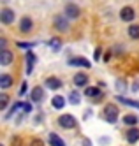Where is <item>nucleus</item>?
<instances>
[{
  "label": "nucleus",
  "mask_w": 139,
  "mask_h": 146,
  "mask_svg": "<svg viewBox=\"0 0 139 146\" xmlns=\"http://www.w3.org/2000/svg\"><path fill=\"white\" fill-rule=\"evenodd\" d=\"M118 114H120V109L114 106V104H108V106L104 108V118L108 123H114L118 120Z\"/></svg>",
  "instance_id": "f257e3e1"
},
{
  "label": "nucleus",
  "mask_w": 139,
  "mask_h": 146,
  "mask_svg": "<svg viewBox=\"0 0 139 146\" xmlns=\"http://www.w3.org/2000/svg\"><path fill=\"white\" fill-rule=\"evenodd\" d=\"M58 125L62 129H74L76 127V118L72 114H62L58 118Z\"/></svg>",
  "instance_id": "f03ea898"
},
{
  "label": "nucleus",
  "mask_w": 139,
  "mask_h": 146,
  "mask_svg": "<svg viewBox=\"0 0 139 146\" xmlns=\"http://www.w3.org/2000/svg\"><path fill=\"white\" fill-rule=\"evenodd\" d=\"M69 65L70 67H84V69L92 67V64L84 56H72V58H69Z\"/></svg>",
  "instance_id": "7ed1b4c3"
},
{
  "label": "nucleus",
  "mask_w": 139,
  "mask_h": 146,
  "mask_svg": "<svg viewBox=\"0 0 139 146\" xmlns=\"http://www.w3.org/2000/svg\"><path fill=\"white\" fill-rule=\"evenodd\" d=\"M0 21H2L4 25H11L14 23V11L13 9H2V13H0Z\"/></svg>",
  "instance_id": "20e7f679"
},
{
  "label": "nucleus",
  "mask_w": 139,
  "mask_h": 146,
  "mask_svg": "<svg viewBox=\"0 0 139 146\" xmlns=\"http://www.w3.org/2000/svg\"><path fill=\"white\" fill-rule=\"evenodd\" d=\"M53 25H55V28L58 30V32H65V30L69 28V18L67 16H57Z\"/></svg>",
  "instance_id": "39448f33"
},
{
  "label": "nucleus",
  "mask_w": 139,
  "mask_h": 146,
  "mask_svg": "<svg viewBox=\"0 0 139 146\" xmlns=\"http://www.w3.org/2000/svg\"><path fill=\"white\" fill-rule=\"evenodd\" d=\"M13 60H14L13 51H9V49H2V51H0V65H2V67L11 65V62H13Z\"/></svg>",
  "instance_id": "423d86ee"
},
{
  "label": "nucleus",
  "mask_w": 139,
  "mask_h": 146,
  "mask_svg": "<svg viewBox=\"0 0 139 146\" xmlns=\"http://www.w3.org/2000/svg\"><path fill=\"white\" fill-rule=\"evenodd\" d=\"M79 14H81V9H79L76 4H69V5L65 7V16H67L69 19H76V18H79Z\"/></svg>",
  "instance_id": "0eeeda50"
},
{
  "label": "nucleus",
  "mask_w": 139,
  "mask_h": 146,
  "mask_svg": "<svg viewBox=\"0 0 139 146\" xmlns=\"http://www.w3.org/2000/svg\"><path fill=\"white\" fill-rule=\"evenodd\" d=\"M120 18H122V21H125V23H130L132 19L136 18L134 9H132V7H123L122 11H120Z\"/></svg>",
  "instance_id": "6e6552de"
},
{
  "label": "nucleus",
  "mask_w": 139,
  "mask_h": 146,
  "mask_svg": "<svg viewBox=\"0 0 139 146\" xmlns=\"http://www.w3.org/2000/svg\"><path fill=\"white\" fill-rule=\"evenodd\" d=\"M30 99H32V102H42L44 100V90H42V86H34V90L30 93Z\"/></svg>",
  "instance_id": "1a4fd4ad"
},
{
  "label": "nucleus",
  "mask_w": 139,
  "mask_h": 146,
  "mask_svg": "<svg viewBox=\"0 0 139 146\" xmlns=\"http://www.w3.org/2000/svg\"><path fill=\"white\" fill-rule=\"evenodd\" d=\"M125 137H127V141H129L130 144L137 143L139 141V129H136V127L129 129V130H127V134H125Z\"/></svg>",
  "instance_id": "9d476101"
},
{
  "label": "nucleus",
  "mask_w": 139,
  "mask_h": 146,
  "mask_svg": "<svg viewBox=\"0 0 139 146\" xmlns=\"http://www.w3.org/2000/svg\"><path fill=\"white\" fill-rule=\"evenodd\" d=\"M74 85L76 86H86V83H88V76L84 74V72H78L76 76H74Z\"/></svg>",
  "instance_id": "9b49d317"
},
{
  "label": "nucleus",
  "mask_w": 139,
  "mask_h": 146,
  "mask_svg": "<svg viewBox=\"0 0 139 146\" xmlns=\"http://www.w3.org/2000/svg\"><path fill=\"white\" fill-rule=\"evenodd\" d=\"M46 86H48L49 90H60V88H62V81H60L58 78H55V76H51V78L46 79Z\"/></svg>",
  "instance_id": "f8f14e48"
},
{
  "label": "nucleus",
  "mask_w": 139,
  "mask_h": 146,
  "mask_svg": "<svg viewBox=\"0 0 139 146\" xmlns=\"http://www.w3.org/2000/svg\"><path fill=\"white\" fill-rule=\"evenodd\" d=\"M32 28H34V23H32V19H30V18H23V19H21V23H19V30H21L23 34H28Z\"/></svg>",
  "instance_id": "ddd939ff"
},
{
  "label": "nucleus",
  "mask_w": 139,
  "mask_h": 146,
  "mask_svg": "<svg viewBox=\"0 0 139 146\" xmlns=\"http://www.w3.org/2000/svg\"><path fill=\"white\" fill-rule=\"evenodd\" d=\"M27 58V74H32V70H34V62H35V55L32 53V51H28V53L25 55Z\"/></svg>",
  "instance_id": "4468645a"
},
{
  "label": "nucleus",
  "mask_w": 139,
  "mask_h": 146,
  "mask_svg": "<svg viewBox=\"0 0 139 146\" xmlns=\"http://www.w3.org/2000/svg\"><path fill=\"white\" fill-rule=\"evenodd\" d=\"M11 85H13V78H11L9 74H2V76H0V88H2V90H7Z\"/></svg>",
  "instance_id": "2eb2a0df"
},
{
  "label": "nucleus",
  "mask_w": 139,
  "mask_h": 146,
  "mask_svg": "<svg viewBox=\"0 0 139 146\" xmlns=\"http://www.w3.org/2000/svg\"><path fill=\"white\" fill-rule=\"evenodd\" d=\"M51 104H53V108H55V109H62L63 106H65V99H63L62 95H55L53 100H51Z\"/></svg>",
  "instance_id": "dca6fc26"
},
{
  "label": "nucleus",
  "mask_w": 139,
  "mask_h": 146,
  "mask_svg": "<svg viewBox=\"0 0 139 146\" xmlns=\"http://www.w3.org/2000/svg\"><path fill=\"white\" fill-rule=\"evenodd\" d=\"M137 121H139V120H137L136 114H125V116H123V123L129 125V127H136Z\"/></svg>",
  "instance_id": "f3484780"
},
{
  "label": "nucleus",
  "mask_w": 139,
  "mask_h": 146,
  "mask_svg": "<svg viewBox=\"0 0 139 146\" xmlns=\"http://www.w3.org/2000/svg\"><path fill=\"white\" fill-rule=\"evenodd\" d=\"M79 100H81V93L76 92V90H72V92H70V95H69V102L72 104V106H78Z\"/></svg>",
  "instance_id": "a211bd4d"
},
{
  "label": "nucleus",
  "mask_w": 139,
  "mask_h": 146,
  "mask_svg": "<svg viewBox=\"0 0 139 146\" xmlns=\"http://www.w3.org/2000/svg\"><path fill=\"white\" fill-rule=\"evenodd\" d=\"M49 144L51 146H65V143H63L57 134H49Z\"/></svg>",
  "instance_id": "6ab92c4d"
},
{
  "label": "nucleus",
  "mask_w": 139,
  "mask_h": 146,
  "mask_svg": "<svg viewBox=\"0 0 139 146\" xmlns=\"http://www.w3.org/2000/svg\"><path fill=\"white\" fill-rule=\"evenodd\" d=\"M99 93H100V90L97 86H86V88H84V95H86V97H97Z\"/></svg>",
  "instance_id": "aec40b11"
},
{
  "label": "nucleus",
  "mask_w": 139,
  "mask_h": 146,
  "mask_svg": "<svg viewBox=\"0 0 139 146\" xmlns=\"http://www.w3.org/2000/svg\"><path fill=\"white\" fill-rule=\"evenodd\" d=\"M49 46H51L53 51H58V49L62 48V40H60L58 37H53V39L49 40Z\"/></svg>",
  "instance_id": "412c9836"
},
{
  "label": "nucleus",
  "mask_w": 139,
  "mask_h": 146,
  "mask_svg": "<svg viewBox=\"0 0 139 146\" xmlns=\"http://www.w3.org/2000/svg\"><path fill=\"white\" fill-rule=\"evenodd\" d=\"M129 35L132 39H139V25H130L129 27Z\"/></svg>",
  "instance_id": "4be33fe9"
},
{
  "label": "nucleus",
  "mask_w": 139,
  "mask_h": 146,
  "mask_svg": "<svg viewBox=\"0 0 139 146\" xmlns=\"http://www.w3.org/2000/svg\"><path fill=\"white\" fill-rule=\"evenodd\" d=\"M118 100H120L122 104H127V106L139 108V102H136V100H130V99H125V97H122V95H118Z\"/></svg>",
  "instance_id": "5701e85b"
},
{
  "label": "nucleus",
  "mask_w": 139,
  "mask_h": 146,
  "mask_svg": "<svg viewBox=\"0 0 139 146\" xmlns=\"http://www.w3.org/2000/svg\"><path fill=\"white\" fill-rule=\"evenodd\" d=\"M9 104V95L7 93H0V109H5Z\"/></svg>",
  "instance_id": "b1692460"
},
{
  "label": "nucleus",
  "mask_w": 139,
  "mask_h": 146,
  "mask_svg": "<svg viewBox=\"0 0 139 146\" xmlns=\"http://www.w3.org/2000/svg\"><path fill=\"white\" fill-rule=\"evenodd\" d=\"M116 90H118L120 93L127 92V81L125 79H118V81H116Z\"/></svg>",
  "instance_id": "393cba45"
},
{
  "label": "nucleus",
  "mask_w": 139,
  "mask_h": 146,
  "mask_svg": "<svg viewBox=\"0 0 139 146\" xmlns=\"http://www.w3.org/2000/svg\"><path fill=\"white\" fill-rule=\"evenodd\" d=\"M18 46H19V48H28V49H30V48L35 46V42H18Z\"/></svg>",
  "instance_id": "a878e982"
},
{
  "label": "nucleus",
  "mask_w": 139,
  "mask_h": 146,
  "mask_svg": "<svg viewBox=\"0 0 139 146\" xmlns=\"http://www.w3.org/2000/svg\"><path fill=\"white\" fill-rule=\"evenodd\" d=\"M30 146H44V141H42V139H34L30 143Z\"/></svg>",
  "instance_id": "bb28decb"
},
{
  "label": "nucleus",
  "mask_w": 139,
  "mask_h": 146,
  "mask_svg": "<svg viewBox=\"0 0 139 146\" xmlns=\"http://www.w3.org/2000/svg\"><path fill=\"white\" fill-rule=\"evenodd\" d=\"M23 111L25 113H30L32 111V102H23Z\"/></svg>",
  "instance_id": "cd10ccee"
},
{
  "label": "nucleus",
  "mask_w": 139,
  "mask_h": 146,
  "mask_svg": "<svg viewBox=\"0 0 139 146\" xmlns=\"http://www.w3.org/2000/svg\"><path fill=\"white\" fill-rule=\"evenodd\" d=\"M100 55H102V49H100V48H97V49H95V53H93V58H95V60H99V58H100Z\"/></svg>",
  "instance_id": "c85d7f7f"
},
{
  "label": "nucleus",
  "mask_w": 139,
  "mask_h": 146,
  "mask_svg": "<svg viewBox=\"0 0 139 146\" xmlns=\"http://www.w3.org/2000/svg\"><path fill=\"white\" fill-rule=\"evenodd\" d=\"M25 92H27V83H23V85H21V90H19V95H25Z\"/></svg>",
  "instance_id": "c756f323"
},
{
  "label": "nucleus",
  "mask_w": 139,
  "mask_h": 146,
  "mask_svg": "<svg viewBox=\"0 0 139 146\" xmlns=\"http://www.w3.org/2000/svg\"><path fill=\"white\" fill-rule=\"evenodd\" d=\"M132 90H134V92H137V90H139V81H136V83H134V86H132Z\"/></svg>",
  "instance_id": "7c9ffc66"
}]
</instances>
